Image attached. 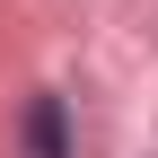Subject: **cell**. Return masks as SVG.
Here are the masks:
<instances>
[{"label":"cell","mask_w":158,"mask_h":158,"mask_svg":"<svg viewBox=\"0 0 158 158\" xmlns=\"http://www.w3.org/2000/svg\"><path fill=\"white\" fill-rule=\"evenodd\" d=\"M27 158H70V132H62V97H27Z\"/></svg>","instance_id":"1"}]
</instances>
